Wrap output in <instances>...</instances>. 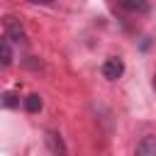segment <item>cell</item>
I'll return each instance as SVG.
<instances>
[{
	"instance_id": "cell-5",
	"label": "cell",
	"mask_w": 156,
	"mask_h": 156,
	"mask_svg": "<svg viewBox=\"0 0 156 156\" xmlns=\"http://www.w3.org/2000/svg\"><path fill=\"white\" fill-rule=\"evenodd\" d=\"M136 154H139V156H156V136H154V134L144 136V139L136 144Z\"/></svg>"
},
{
	"instance_id": "cell-4",
	"label": "cell",
	"mask_w": 156,
	"mask_h": 156,
	"mask_svg": "<svg viewBox=\"0 0 156 156\" xmlns=\"http://www.w3.org/2000/svg\"><path fill=\"white\" fill-rule=\"evenodd\" d=\"M44 141H46V146H49L51 154H66V144H63V139H61L58 132H46Z\"/></svg>"
},
{
	"instance_id": "cell-7",
	"label": "cell",
	"mask_w": 156,
	"mask_h": 156,
	"mask_svg": "<svg viewBox=\"0 0 156 156\" xmlns=\"http://www.w3.org/2000/svg\"><path fill=\"white\" fill-rule=\"evenodd\" d=\"M0 107H7V110H15L20 107V95L7 90V93H0Z\"/></svg>"
},
{
	"instance_id": "cell-6",
	"label": "cell",
	"mask_w": 156,
	"mask_h": 156,
	"mask_svg": "<svg viewBox=\"0 0 156 156\" xmlns=\"http://www.w3.org/2000/svg\"><path fill=\"white\" fill-rule=\"evenodd\" d=\"M12 44L10 39H0V66H10L12 63Z\"/></svg>"
},
{
	"instance_id": "cell-1",
	"label": "cell",
	"mask_w": 156,
	"mask_h": 156,
	"mask_svg": "<svg viewBox=\"0 0 156 156\" xmlns=\"http://www.w3.org/2000/svg\"><path fill=\"white\" fill-rule=\"evenodd\" d=\"M5 32H7V39L15 41V44H24V41H27L24 27H22L20 20H15V17H5Z\"/></svg>"
},
{
	"instance_id": "cell-3",
	"label": "cell",
	"mask_w": 156,
	"mask_h": 156,
	"mask_svg": "<svg viewBox=\"0 0 156 156\" xmlns=\"http://www.w3.org/2000/svg\"><path fill=\"white\" fill-rule=\"evenodd\" d=\"M117 7H122L124 12H132V15H146L151 7H149V0H115Z\"/></svg>"
},
{
	"instance_id": "cell-8",
	"label": "cell",
	"mask_w": 156,
	"mask_h": 156,
	"mask_svg": "<svg viewBox=\"0 0 156 156\" xmlns=\"http://www.w3.org/2000/svg\"><path fill=\"white\" fill-rule=\"evenodd\" d=\"M22 105H24L27 112H39V110H41V98H39V95H27V98L22 100Z\"/></svg>"
},
{
	"instance_id": "cell-9",
	"label": "cell",
	"mask_w": 156,
	"mask_h": 156,
	"mask_svg": "<svg viewBox=\"0 0 156 156\" xmlns=\"http://www.w3.org/2000/svg\"><path fill=\"white\" fill-rule=\"evenodd\" d=\"M27 2H32V5H54L56 0H27Z\"/></svg>"
},
{
	"instance_id": "cell-10",
	"label": "cell",
	"mask_w": 156,
	"mask_h": 156,
	"mask_svg": "<svg viewBox=\"0 0 156 156\" xmlns=\"http://www.w3.org/2000/svg\"><path fill=\"white\" fill-rule=\"evenodd\" d=\"M151 83H154V90H156V73H154V80H151Z\"/></svg>"
},
{
	"instance_id": "cell-2",
	"label": "cell",
	"mask_w": 156,
	"mask_h": 156,
	"mask_svg": "<svg viewBox=\"0 0 156 156\" xmlns=\"http://www.w3.org/2000/svg\"><path fill=\"white\" fill-rule=\"evenodd\" d=\"M122 73H124V61L119 56H110L102 63V76L107 80H117V78H122Z\"/></svg>"
}]
</instances>
